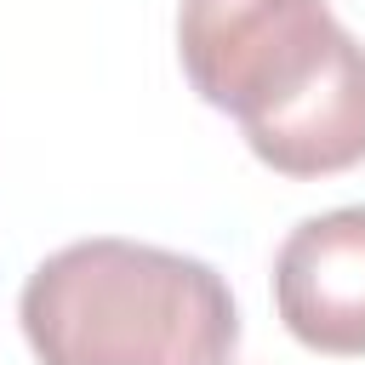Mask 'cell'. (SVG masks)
<instances>
[{"mask_svg": "<svg viewBox=\"0 0 365 365\" xmlns=\"http://www.w3.org/2000/svg\"><path fill=\"white\" fill-rule=\"evenodd\" d=\"M177 57L279 177H336L365 160V46L331 0H182Z\"/></svg>", "mask_w": 365, "mask_h": 365, "instance_id": "cell-1", "label": "cell"}, {"mask_svg": "<svg viewBox=\"0 0 365 365\" xmlns=\"http://www.w3.org/2000/svg\"><path fill=\"white\" fill-rule=\"evenodd\" d=\"M274 302L302 348L336 359L365 354V205L319 211L285 234Z\"/></svg>", "mask_w": 365, "mask_h": 365, "instance_id": "cell-3", "label": "cell"}, {"mask_svg": "<svg viewBox=\"0 0 365 365\" xmlns=\"http://www.w3.org/2000/svg\"><path fill=\"white\" fill-rule=\"evenodd\" d=\"M17 319L40 365H228L240 342L228 279L137 240L51 251L29 274Z\"/></svg>", "mask_w": 365, "mask_h": 365, "instance_id": "cell-2", "label": "cell"}]
</instances>
